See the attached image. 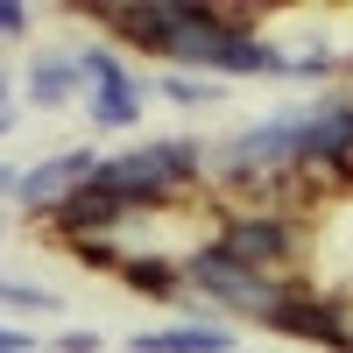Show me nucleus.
Masks as SVG:
<instances>
[{
    "instance_id": "1",
    "label": "nucleus",
    "mask_w": 353,
    "mask_h": 353,
    "mask_svg": "<svg viewBox=\"0 0 353 353\" xmlns=\"http://www.w3.org/2000/svg\"><path fill=\"white\" fill-rule=\"evenodd\" d=\"M205 156H212V149L191 141V134H156V141H134V149L106 156L99 184L113 198H128L134 212H163V205L205 191Z\"/></svg>"
},
{
    "instance_id": "2",
    "label": "nucleus",
    "mask_w": 353,
    "mask_h": 353,
    "mask_svg": "<svg viewBox=\"0 0 353 353\" xmlns=\"http://www.w3.org/2000/svg\"><path fill=\"white\" fill-rule=\"evenodd\" d=\"M212 241L248 261L261 276H304V254H311V226L290 212V205H233V212L212 219Z\"/></svg>"
},
{
    "instance_id": "3",
    "label": "nucleus",
    "mask_w": 353,
    "mask_h": 353,
    "mask_svg": "<svg viewBox=\"0 0 353 353\" xmlns=\"http://www.w3.org/2000/svg\"><path fill=\"white\" fill-rule=\"evenodd\" d=\"M99 163H106V156L92 149V141H78V149H57V156H43V163H21L14 205H21V212H36V219H50L71 191L99 184Z\"/></svg>"
},
{
    "instance_id": "4",
    "label": "nucleus",
    "mask_w": 353,
    "mask_h": 353,
    "mask_svg": "<svg viewBox=\"0 0 353 353\" xmlns=\"http://www.w3.org/2000/svg\"><path fill=\"white\" fill-rule=\"evenodd\" d=\"M128 219H141L128 198H113L106 184H85V191H71V198L50 212V233L71 248V241H99V233H121Z\"/></svg>"
},
{
    "instance_id": "5",
    "label": "nucleus",
    "mask_w": 353,
    "mask_h": 353,
    "mask_svg": "<svg viewBox=\"0 0 353 353\" xmlns=\"http://www.w3.org/2000/svg\"><path fill=\"white\" fill-rule=\"evenodd\" d=\"M21 92L36 113H64V106H85V71L71 50H36L21 64Z\"/></svg>"
},
{
    "instance_id": "6",
    "label": "nucleus",
    "mask_w": 353,
    "mask_h": 353,
    "mask_svg": "<svg viewBox=\"0 0 353 353\" xmlns=\"http://www.w3.org/2000/svg\"><path fill=\"white\" fill-rule=\"evenodd\" d=\"M269 332L276 339H304V346H318V353H339V318H332V297L325 290H290V297L269 311Z\"/></svg>"
},
{
    "instance_id": "7",
    "label": "nucleus",
    "mask_w": 353,
    "mask_h": 353,
    "mask_svg": "<svg viewBox=\"0 0 353 353\" xmlns=\"http://www.w3.org/2000/svg\"><path fill=\"white\" fill-rule=\"evenodd\" d=\"M121 346L128 353H233L241 339H233L226 318H176V325H149V332H134Z\"/></svg>"
},
{
    "instance_id": "8",
    "label": "nucleus",
    "mask_w": 353,
    "mask_h": 353,
    "mask_svg": "<svg viewBox=\"0 0 353 353\" xmlns=\"http://www.w3.org/2000/svg\"><path fill=\"white\" fill-rule=\"evenodd\" d=\"M149 99H156V85L141 78V71H121V78H106V85H92V92H85V113H92L99 128H134Z\"/></svg>"
},
{
    "instance_id": "9",
    "label": "nucleus",
    "mask_w": 353,
    "mask_h": 353,
    "mask_svg": "<svg viewBox=\"0 0 353 353\" xmlns=\"http://www.w3.org/2000/svg\"><path fill=\"white\" fill-rule=\"evenodd\" d=\"M121 290H134V297H149V304H184L191 297L184 290V254H128Z\"/></svg>"
},
{
    "instance_id": "10",
    "label": "nucleus",
    "mask_w": 353,
    "mask_h": 353,
    "mask_svg": "<svg viewBox=\"0 0 353 353\" xmlns=\"http://www.w3.org/2000/svg\"><path fill=\"white\" fill-rule=\"evenodd\" d=\"M149 85H156V99L191 106V113H205V106L226 99V85H219V78H198V71H163V78H149Z\"/></svg>"
},
{
    "instance_id": "11",
    "label": "nucleus",
    "mask_w": 353,
    "mask_h": 353,
    "mask_svg": "<svg viewBox=\"0 0 353 353\" xmlns=\"http://www.w3.org/2000/svg\"><path fill=\"white\" fill-rule=\"evenodd\" d=\"M0 304H8L14 318H50V311H57V290H36V283L0 276Z\"/></svg>"
},
{
    "instance_id": "12",
    "label": "nucleus",
    "mask_w": 353,
    "mask_h": 353,
    "mask_svg": "<svg viewBox=\"0 0 353 353\" xmlns=\"http://www.w3.org/2000/svg\"><path fill=\"white\" fill-rule=\"evenodd\" d=\"M50 346H57V353H106V339H99L92 325H64V332H57Z\"/></svg>"
},
{
    "instance_id": "13",
    "label": "nucleus",
    "mask_w": 353,
    "mask_h": 353,
    "mask_svg": "<svg viewBox=\"0 0 353 353\" xmlns=\"http://www.w3.org/2000/svg\"><path fill=\"white\" fill-rule=\"evenodd\" d=\"M0 36H28V8H14V0H0Z\"/></svg>"
},
{
    "instance_id": "14",
    "label": "nucleus",
    "mask_w": 353,
    "mask_h": 353,
    "mask_svg": "<svg viewBox=\"0 0 353 353\" xmlns=\"http://www.w3.org/2000/svg\"><path fill=\"white\" fill-rule=\"evenodd\" d=\"M28 346H36V339H28L21 325H0V353H28Z\"/></svg>"
},
{
    "instance_id": "15",
    "label": "nucleus",
    "mask_w": 353,
    "mask_h": 353,
    "mask_svg": "<svg viewBox=\"0 0 353 353\" xmlns=\"http://www.w3.org/2000/svg\"><path fill=\"white\" fill-rule=\"evenodd\" d=\"M14 184H21V163H0V205H14Z\"/></svg>"
},
{
    "instance_id": "16",
    "label": "nucleus",
    "mask_w": 353,
    "mask_h": 353,
    "mask_svg": "<svg viewBox=\"0 0 353 353\" xmlns=\"http://www.w3.org/2000/svg\"><path fill=\"white\" fill-rule=\"evenodd\" d=\"M0 106H14V78L8 71H0Z\"/></svg>"
},
{
    "instance_id": "17",
    "label": "nucleus",
    "mask_w": 353,
    "mask_h": 353,
    "mask_svg": "<svg viewBox=\"0 0 353 353\" xmlns=\"http://www.w3.org/2000/svg\"><path fill=\"white\" fill-rule=\"evenodd\" d=\"M14 121H21V113H14V106H0V134H14Z\"/></svg>"
}]
</instances>
